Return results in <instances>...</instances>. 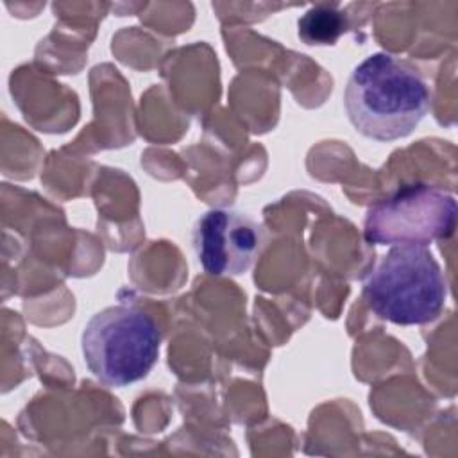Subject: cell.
<instances>
[{
  "label": "cell",
  "instance_id": "1",
  "mask_svg": "<svg viewBox=\"0 0 458 458\" xmlns=\"http://www.w3.org/2000/svg\"><path fill=\"white\" fill-rule=\"evenodd\" d=\"M344 106L360 134L392 141L411 134L420 123L431 107V93L410 61L388 52H374L352 68Z\"/></svg>",
  "mask_w": 458,
  "mask_h": 458
},
{
  "label": "cell",
  "instance_id": "2",
  "mask_svg": "<svg viewBox=\"0 0 458 458\" xmlns=\"http://www.w3.org/2000/svg\"><path fill=\"white\" fill-rule=\"evenodd\" d=\"M369 310L399 326L426 324L438 317L445 302L440 265L424 245H394L363 281Z\"/></svg>",
  "mask_w": 458,
  "mask_h": 458
},
{
  "label": "cell",
  "instance_id": "3",
  "mask_svg": "<svg viewBox=\"0 0 458 458\" xmlns=\"http://www.w3.org/2000/svg\"><path fill=\"white\" fill-rule=\"evenodd\" d=\"M161 329L136 306L97 311L84 326L81 349L89 372L109 386H127L152 370L159 358Z\"/></svg>",
  "mask_w": 458,
  "mask_h": 458
},
{
  "label": "cell",
  "instance_id": "4",
  "mask_svg": "<svg viewBox=\"0 0 458 458\" xmlns=\"http://www.w3.org/2000/svg\"><path fill=\"white\" fill-rule=\"evenodd\" d=\"M454 224V197L437 186L415 182L372 204L365 215L363 233L370 243L426 245L449 236Z\"/></svg>",
  "mask_w": 458,
  "mask_h": 458
},
{
  "label": "cell",
  "instance_id": "5",
  "mask_svg": "<svg viewBox=\"0 0 458 458\" xmlns=\"http://www.w3.org/2000/svg\"><path fill=\"white\" fill-rule=\"evenodd\" d=\"M199 265L211 276H240L258 259L263 247L261 225L243 211L208 209L191 227Z\"/></svg>",
  "mask_w": 458,
  "mask_h": 458
},
{
  "label": "cell",
  "instance_id": "6",
  "mask_svg": "<svg viewBox=\"0 0 458 458\" xmlns=\"http://www.w3.org/2000/svg\"><path fill=\"white\" fill-rule=\"evenodd\" d=\"M347 30V18L336 5L317 4L311 5L297 20V36L306 45H335Z\"/></svg>",
  "mask_w": 458,
  "mask_h": 458
}]
</instances>
